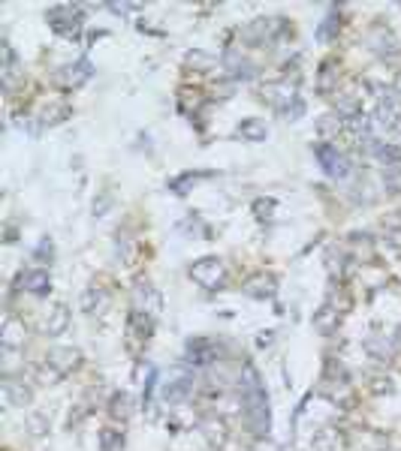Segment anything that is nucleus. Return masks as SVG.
Returning <instances> with one entry per match:
<instances>
[{
  "label": "nucleus",
  "instance_id": "35",
  "mask_svg": "<svg viewBox=\"0 0 401 451\" xmlns=\"http://www.w3.org/2000/svg\"><path fill=\"white\" fill-rule=\"evenodd\" d=\"M100 445H103V451H121L124 448V436L115 427H103L100 431Z\"/></svg>",
  "mask_w": 401,
  "mask_h": 451
},
{
  "label": "nucleus",
  "instance_id": "44",
  "mask_svg": "<svg viewBox=\"0 0 401 451\" xmlns=\"http://www.w3.org/2000/svg\"><path fill=\"white\" fill-rule=\"evenodd\" d=\"M393 90H395V94H398V97H401V73H398V75H395V82H393Z\"/></svg>",
  "mask_w": 401,
  "mask_h": 451
},
{
  "label": "nucleus",
  "instance_id": "4",
  "mask_svg": "<svg viewBox=\"0 0 401 451\" xmlns=\"http://www.w3.org/2000/svg\"><path fill=\"white\" fill-rule=\"evenodd\" d=\"M260 99L265 106H272L275 111H284V118H287V111L299 103V94H296V87L289 85L287 78H277V82H265L263 85Z\"/></svg>",
  "mask_w": 401,
  "mask_h": 451
},
{
  "label": "nucleus",
  "instance_id": "41",
  "mask_svg": "<svg viewBox=\"0 0 401 451\" xmlns=\"http://www.w3.org/2000/svg\"><path fill=\"white\" fill-rule=\"evenodd\" d=\"M40 259V262H52V256H54V244H52V238H42L40 244H37V253H33Z\"/></svg>",
  "mask_w": 401,
  "mask_h": 451
},
{
  "label": "nucleus",
  "instance_id": "21",
  "mask_svg": "<svg viewBox=\"0 0 401 451\" xmlns=\"http://www.w3.org/2000/svg\"><path fill=\"white\" fill-rule=\"evenodd\" d=\"M66 328H70V307H66V304H54V307H49L46 322H42V334L61 337Z\"/></svg>",
  "mask_w": 401,
  "mask_h": 451
},
{
  "label": "nucleus",
  "instance_id": "3",
  "mask_svg": "<svg viewBox=\"0 0 401 451\" xmlns=\"http://www.w3.org/2000/svg\"><path fill=\"white\" fill-rule=\"evenodd\" d=\"M46 21L58 37L79 39L82 27H85V13H82V6H76V4H58V6L46 9Z\"/></svg>",
  "mask_w": 401,
  "mask_h": 451
},
{
  "label": "nucleus",
  "instance_id": "15",
  "mask_svg": "<svg viewBox=\"0 0 401 451\" xmlns=\"http://www.w3.org/2000/svg\"><path fill=\"white\" fill-rule=\"evenodd\" d=\"M25 340H28L25 322L16 319V316H6L4 331H0V346L9 349V352H18V349H25Z\"/></svg>",
  "mask_w": 401,
  "mask_h": 451
},
{
  "label": "nucleus",
  "instance_id": "14",
  "mask_svg": "<svg viewBox=\"0 0 401 451\" xmlns=\"http://www.w3.org/2000/svg\"><path fill=\"white\" fill-rule=\"evenodd\" d=\"M347 433L341 427H320L311 439V448L314 451H347Z\"/></svg>",
  "mask_w": 401,
  "mask_h": 451
},
{
  "label": "nucleus",
  "instance_id": "25",
  "mask_svg": "<svg viewBox=\"0 0 401 451\" xmlns=\"http://www.w3.org/2000/svg\"><path fill=\"white\" fill-rule=\"evenodd\" d=\"M341 316L335 307H329V304H323V307L314 313V331L320 334H335L341 328Z\"/></svg>",
  "mask_w": 401,
  "mask_h": 451
},
{
  "label": "nucleus",
  "instance_id": "7",
  "mask_svg": "<svg viewBox=\"0 0 401 451\" xmlns=\"http://www.w3.org/2000/svg\"><path fill=\"white\" fill-rule=\"evenodd\" d=\"M91 75H94L91 61L82 58V61H76V63L61 66V70L52 75V85H54V87H61V90H76V87H82Z\"/></svg>",
  "mask_w": 401,
  "mask_h": 451
},
{
  "label": "nucleus",
  "instance_id": "36",
  "mask_svg": "<svg viewBox=\"0 0 401 451\" xmlns=\"http://www.w3.org/2000/svg\"><path fill=\"white\" fill-rule=\"evenodd\" d=\"M184 63L191 66V70H199V73H208L211 66H215V58L211 54H205V51H187V58H184Z\"/></svg>",
  "mask_w": 401,
  "mask_h": 451
},
{
  "label": "nucleus",
  "instance_id": "32",
  "mask_svg": "<svg viewBox=\"0 0 401 451\" xmlns=\"http://www.w3.org/2000/svg\"><path fill=\"white\" fill-rule=\"evenodd\" d=\"M335 111H338V118H344V121L362 115L359 97H356V94H338V97H335Z\"/></svg>",
  "mask_w": 401,
  "mask_h": 451
},
{
  "label": "nucleus",
  "instance_id": "39",
  "mask_svg": "<svg viewBox=\"0 0 401 451\" xmlns=\"http://www.w3.org/2000/svg\"><path fill=\"white\" fill-rule=\"evenodd\" d=\"M203 178H208V175L205 172H187V175L172 180V190H175V193H187V190H191L187 184H196V180H203Z\"/></svg>",
  "mask_w": 401,
  "mask_h": 451
},
{
  "label": "nucleus",
  "instance_id": "40",
  "mask_svg": "<svg viewBox=\"0 0 401 451\" xmlns=\"http://www.w3.org/2000/svg\"><path fill=\"white\" fill-rule=\"evenodd\" d=\"M383 187H386V193H401V166L383 168Z\"/></svg>",
  "mask_w": 401,
  "mask_h": 451
},
{
  "label": "nucleus",
  "instance_id": "6",
  "mask_svg": "<svg viewBox=\"0 0 401 451\" xmlns=\"http://www.w3.org/2000/svg\"><path fill=\"white\" fill-rule=\"evenodd\" d=\"M314 154H317V160H320V166H323V172H326L329 178L341 180V178H347V175H350V160L338 151V144H332V142H320L317 148H314Z\"/></svg>",
  "mask_w": 401,
  "mask_h": 451
},
{
  "label": "nucleus",
  "instance_id": "9",
  "mask_svg": "<svg viewBox=\"0 0 401 451\" xmlns=\"http://www.w3.org/2000/svg\"><path fill=\"white\" fill-rule=\"evenodd\" d=\"M160 307H163V295H160V292L154 289L148 280L136 283V289H133V310H136V313H148V316L157 319Z\"/></svg>",
  "mask_w": 401,
  "mask_h": 451
},
{
  "label": "nucleus",
  "instance_id": "8",
  "mask_svg": "<svg viewBox=\"0 0 401 451\" xmlns=\"http://www.w3.org/2000/svg\"><path fill=\"white\" fill-rule=\"evenodd\" d=\"M371 123L377 130H395L401 123V97L398 94L381 97V103H377L374 115H371Z\"/></svg>",
  "mask_w": 401,
  "mask_h": 451
},
{
  "label": "nucleus",
  "instance_id": "22",
  "mask_svg": "<svg viewBox=\"0 0 401 451\" xmlns=\"http://www.w3.org/2000/svg\"><path fill=\"white\" fill-rule=\"evenodd\" d=\"M326 268H329V277L335 280V283H344V280L350 277V256L338 250V247H332L326 253Z\"/></svg>",
  "mask_w": 401,
  "mask_h": 451
},
{
  "label": "nucleus",
  "instance_id": "30",
  "mask_svg": "<svg viewBox=\"0 0 401 451\" xmlns=\"http://www.w3.org/2000/svg\"><path fill=\"white\" fill-rule=\"evenodd\" d=\"M109 415H112L115 421H130V415H133V397L127 391H115L112 394V400H109Z\"/></svg>",
  "mask_w": 401,
  "mask_h": 451
},
{
  "label": "nucleus",
  "instance_id": "43",
  "mask_svg": "<svg viewBox=\"0 0 401 451\" xmlns=\"http://www.w3.org/2000/svg\"><path fill=\"white\" fill-rule=\"evenodd\" d=\"M112 13H136V9H142V4H106Z\"/></svg>",
  "mask_w": 401,
  "mask_h": 451
},
{
  "label": "nucleus",
  "instance_id": "27",
  "mask_svg": "<svg viewBox=\"0 0 401 451\" xmlns=\"http://www.w3.org/2000/svg\"><path fill=\"white\" fill-rule=\"evenodd\" d=\"M236 135L239 139H248V142H265L269 139V123L260 121V118H248L236 127Z\"/></svg>",
  "mask_w": 401,
  "mask_h": 451
},
{
  "label": "nucleus",
  "instance_id": "19",
  "mask_svg": "<svg viewBox=\"0 0 401 451\" xmlns=\"http://www.w3.org/2000/svg\"><path fill=\"white\" fill-rule=\"evenodd\" d=\"M18 286L25 292H30V295H46V292L52 289V274L46 268H30L18 277Z\"/></svg>",
  "mask_w": 401,
  "mask_h": 451
},
{
  "label": "nucleus",
  "instance_id": "20",
  "mask_svg": "<svg viewBox=\"0 0 401 451\" xmlns=\"http://www.w3.org/2000/svg\"><path fill=\"white\" fill-rule=\"evenodd\" d=\"M109 304H112V295H109V292L103 289V286H88L85 292H82V298H79V307L85 310V313H106V307Z\"/></svg>",
  "mask_w": 401,
  "mask_h": 451
},
{
  "label": "nucleus",
  "instance_id": "12",
  "mask_svg": "<svg viewBox=\"0 0 401 451\" xmlns=\"http://www.w3.org/2000/svg\"><path fill=\"white\" fill-rule=\"evenodd\" d=\"M369 45H371V51L377 54V58H383V61H393L401 54V45L395 39V33L386 30V27H374L369 33Z\"/></svg>",
  "mask_w": 401,
  "mask_h": 451
},
{
  "label": "nucleus",
  "instance_id": "26",
  "mask_svg": "<svg viewBox=\"0 0 401 451\" xmlns=\"http://www.w3.org/2000/svg\"><path fill=\"white\" fill-rule=\"evenodd\" d=\"M4 391H6V400L13 403V406H28L33 400L30 385H25V382L16 379V376H6L4 379Z\"/></svg>",
  "mask_w": 401,
  "mask_h": 451
},
{
  "label": "nucleus",
  "instance_id": "2",
  "mask_svg": "<svg viewBox=\"0 0 401 451\" xmlns=\"http://www.w3.org/2000/svg\"><path fill=\"white\" fill-rule=\"evenodd\" d=\"M287 33H289V25L284 16H263L241 27V39L248 45H275Z\"/></svg>",
  "mask_w": 401,
  "mask_h": 451
},
{
  "label": "nucleus",
  "instance_id": "10",
  "mask_svg": "<svg viewBox=\"0 0 401 451\" xmlns=\"http://www.w3.org/2000/svg\"><path fill=\"white\" fill-rule=\"evenodd\" d=\"M151 334H154V316L130 310V319H127V343H130L133 349H142L145 343L151 340Z\"/></svg>",
  "mask_w": 401,
  "mask_h": 451
},
{
  "label": "nucleus",
  "instance_id": "23",
  "mask_svg": "<svg viewBox=\"0 0 401 451\" xmlns=\"http://www.w3.org/2000/svg\"><path fill=\"white\" fill-rule=\"evenodd\" d=\"M244 292H248L251 298L265 301V298H272L275 292H277V280L272 274H253L248 283H244Z\"/></svg>",
  "mask_w": 401,
  "mask_h": 451
},
{
  "label": "nucleus",
  "instance_id": "17",
  "mask_svg": "<svg viewBox=\"0 0 401 451\" xmlns=\"http://www.w3.org/2000/svg\"><path fill=\"white\" fill-rule=\"evenodd\" d=\"M46 364L58 370L61 376H66V373H73V370L82 364V352H79V349H70V346H64V349H52L49 358H46Z\"/></svg>",
  "mask_w": 401,
  "mask_h": 451
},
{
  "label": "nucleus",
  "instance_id": "1",
  "mask_svg": "<svg viewBox=\"0 0 401 451\" xmlns=\"http://www.w3.org/2000/svg\"><path fill=\"white\" fill-rule=\"evenodd\" d=\"M239 388H241V412H244V421H248L251 433L253 436H269V431H272L269 394H265V385H263V379H260L253 364L241 367Z\"/></svg>",
  "mask_w": 401,
  "mask_h": 451
},
{
  "label": "nucleus",
  "instance_id": "31",
  "mask_svg": "<svg viewBox=\"0 0 401 451\" xmlns=\"http://www.w3.org/2000/svg\"><path fill=\"white\" fill-rule=\"evenodd\" d=\"M203 436L208 439V445H215V448H220L227 443V424H224V419H205L203 421Z\"/></svg>",
  "mask_w": 401,
  "mask_h": 451
},
{
  "label": "nucleus",
  "instance_id": "33",
  "mask_svg": "<svg viewBox=\"0 0 401 451\" xmlns=\"http://www.w3.org/2000/svg\"><path fill=\"white\" fill-rule=\"evenodd\" d=\"M341 130H344V118H338V115H326L317 121V132L323 139H338Z\"/></svg>",
  "mask_w": 401,
  "mask_h": 451
},
{
  "label": "nucleus",
  "instance_id": "13",
  "mask_svg": "<svg viewBox=\"0 0 401 451\" xmlns=\"http://www.w3.org/2000/svg\"><path fill=\"white\" fill-rule=\"evenodd\" d=\"M18 75H21V70H18V58H16L13 45L4 39V42H0V82H4V90H6V94H13V90H16Z\"/></svg>",
  "mask_w": 401,
  "mask_h": 451
},
{
  "label": "nucleus",
  "instance_id": "37",
  "mask_svg": "<svg viewBox=\"0 0 401 451\" xmlns=\"http://www.w3.org/2000/svg\"><path fill=\"white\" fill-rule=\"evenodd\" d=\"M66 118H70V106H46L40 115V121L46 123V127H54V123H61Z\"/></svg>",
  "mask_w": 401,
  "mask_h": 451
},
{
  "label": "nucleus",
  "instance_id": "42",
  "mask_svg": "<svg viewBox=\"0 0 401 451\" xmlns=\"http://www.w3.org/2000/svg\"><path fill=\"white\" fill-rule=\"evenodd\" d=\"M369 388H371L374 394H389V391H393L395 385H393V382H389L386 376H371V382H369Z\"/></svg>",
  "mask_w": 401,
  "mask_h": 451
},
{
  "label": "nucleus",
  "instance_id": "16",
  "mask_svg": "<svg viewBox=\"0 0 401 451\" xmlns=\"http://www.w3.org/2000/svg\"><path fill=\"white\" fill-rule=\"evenodd\" d=\"M191 391H193V379L187 373H178L175 379H169L163 385V403L166 406H181L187 397H191Z\"/></svg>",
  "mask_w": 401,
  "mask_h": 451
},
{
  "label": "nucleus",
  "instance_id": "34",
  "mask_svg": "<svg viewBox=\"0 0 401 451\" xmlns=\"http://www.w3.org/2000/svg\"><path fill=\"white\" fill-rule=\"evenodd\" d=\"M338 30H341V16H338V13H329L326 18L320 21V27H317V39H320V42H329Z\"/></svg>",
  "mask_w": 401,
  "mask_h": 451
},
{
  "label": "nucleus",
  "instance_id": "24",
  "mask_svg": "<svg viewBox=\"0 0 401 451\" xmlns=\"http://www.w3.org/2000/svg\"><path fill=\"white\" fill-rule=\"evenodd\" d=\"M369 154L374 156L377 163H383L386 168H398L401 166V148L393 144V142H371Z\"/></svg>",
  "mask_w": 401,
  "mask_h": 451
},
{
  "label": "nucleus",
  "instance_id": "11",
  "mask_svg": "<svg viewBox=\"0 0 401 451\" xmlns=\"http://www.w3.org/2000/svg\"><path fill=\"white\" fill-rule=\"evenodd\" d=\"M217 358H220V346L215 340H208V337H193V340H187V364L205 367V364H215Z\"/></svg>",
  "mask_w": 401,
  "mask_h": 451
},
{
  "label": "nucleus",
  "instance_id": "38",
  "mask_svg": "<svg viewBox=\"0 0 401 451\" xmlns=\"http://www.w3.org/2000/svg\"><path fill=\"white\" fill-rule=\"evenodd\" d=\"M275 211H277V202L275 199H257V202H253V217L263 220V223L275 220Z\"/></svg>",
  "mask_w": 401,
  "mask_h": 451
},
{
  "label": "nucleus",
  "instance_id": "28",
  "mask_svg": "<svg viewBox=\"0 0 401 451\" xmlns=\"http://www.w3.org/2000/svg\"><path fill=\"white\" fill-rule=\"evenodd\" d=\"M365 352H369L374 361H393L395 343L386 340L383 334H374V337H369V340H365Z\"/></svg>",
  "mask_w": 401,
  "mask_h": 451
},
{
  "label": "nucleus",
  "instance_id": "29",
  "mask_svg": "<svg viewBox=\"0 0 401 451\" xmlns=\"http://www.w3.org/2000/svg\"><path fill=\"white\" fill-rule=\"evenodd\" d=\"M317 90L320 94H332V90H338V61H323L320 73H317Z\"/></svg>",
  "mask_w": 401,
  "mask_h": 451
},
{
  "label": "nucleus",
  "instance_id": "18",
  "mask_svg": "<svg viewBox=\"0 0 401 451\" xmlns=\"http://www.w3.org/2000/svg\"><path fill=\"white\" fill-rule=\"evenodd\" d=\"M224 70L229 73V78H236V82H251L253 75H257V70H253V63L244 58V54H239V51H227L224 54Z\"/></svg>",
  "mask_w": 401,
  "mask_h": 451
},
{
  "label": "nucleus",
  "instance_id": "5",
  "mask_svg": "<svg viewBox=\"0 0 401 451\" xmlns=\"http://www.w3.org/2000/svg\"><path fill=\"white\" fill-rule=\"evenodd\" d=\"M191 277H193V283H199L203 289H220L227 280V268L217 256H205L191 265Z\"/></svg>",
  "mask_w": 401,
  "mask_h": 451
}]
</instances>
